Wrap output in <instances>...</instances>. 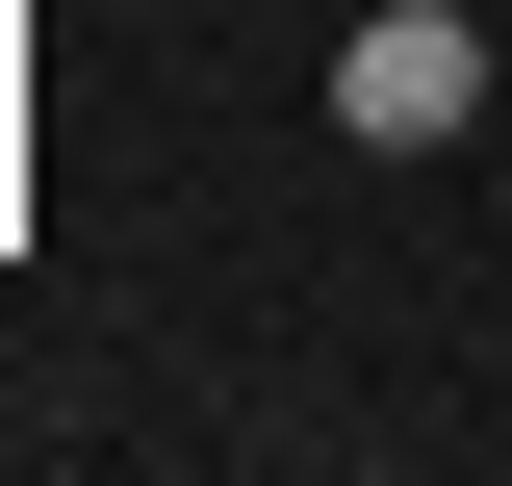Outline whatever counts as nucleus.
<instances>
[{
    "label": "nucleus",
    "mask_w": 512,
    "mask_h": 486,
    "mask_svg": "<svg viewBox=\"0 0 512 486\" xmlns=\"http://www.w3.org/2000/svg\"><path fill=\"white\" fill-rule=\"evenodd\" d=\"M333 128H359V154H461V128H487V26H461V0H359V26H333Z\"/></svg>",
    "instance_id": "1"
}]
</instances>
